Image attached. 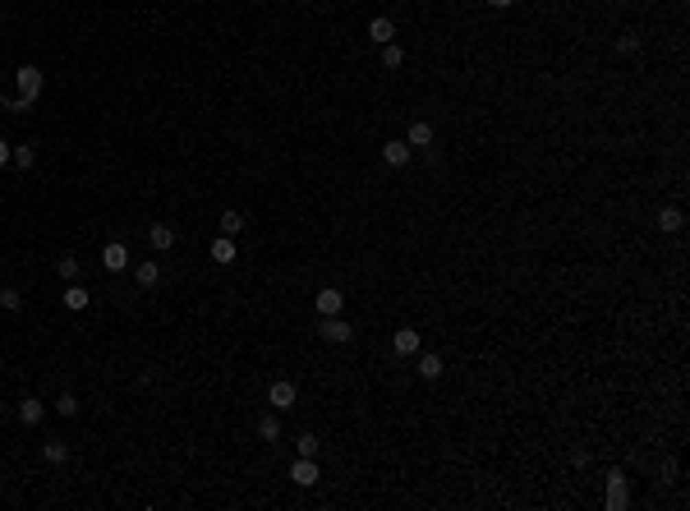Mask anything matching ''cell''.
I'll use <instances>...</instances> for the list:
<instances>
[{"mask_svg": "<svg viewBox=\"0 0 690 511\" xmlns=\"http://www.w3.org/2000/svg\"><path fill=\"white\" fill-rule=\"evenodd\" d=\"M56 415H65V419H74V415H78V401H74V391H65L60 401H56Z\"/></svg>", "mask_w": 690, "mask_h": 511, "instance_id": "cell-24", "label": "cell"}, {"mask_svg": "<svg viewBox=\"0 0 690 511\" xmlns=\"http://www.w3.org/2000/svg\"><path fill=\"white\" fill-rule=\"evenodd\" d=\"M212 258H216L221 267L235 263V245H230V235H216V240H212Z\"/></svg>", "mask_w": 690, "mask_h": 511, "instance_id": "cell-15", "label": "cell"}, {"mask_svg": "<svg viewBox=\"0 0 690 511\" xmlns=\"http://www.w3.org/2000/svg\"><path fill=\"white\" fill-rule=\"evenodd\" d=\"M134 277H138V286H143V291H152L157 281H161V267L148 258V263H138V267H134Z\"/></svg>", "mask_w": 690, "mask_h": 511, "instance_id": "cell-12", "label": "cell"}, {"mask_svg": "<svg viewBox=\"0 0 690 511\" xmlns=\"http://www.w3.org/2000/svg\"><path fill=\"white\" fill-rule=\"evenodd\" d=\"M419 378H428V383H433V378H442V359L424 355V359H419Z\"/></svg>", "mask_w": 690, "mask_h": 511, "instance_id": "cell-18", "label": "cell"}, {"mask_svg": "<svg viewBox=\"0 0 690 511\" xmlns=\"http://www.w3.org/2000/svg\"><path fill=\"white\" fill-rule=\"evenodd\" d=\"M42 415H46L42 401H19V419H23V424H42Z\"/></svg>", "mask_w": 690, "mask_h": 511, "instance_id": "cell-16", "label": "cell"}, {"mask_svg": "<svg viewBox=\"0 0 690 511\" xmlns=\"http://www.w3.org/2000/svg\"><path fill=\"white\" fill-rule=\"evenodd\" d=\"M10 161H14V166H23V170H28V166H32V161H37V152H32V148H28V143H19V148H14V152H10Z\"/></svg>", "mask_w": 690, "mask_h": 511, "instance_id": "cell-23", "label": "cell"}, {"mask_svg": "<svg viewBox=\"0 0 690 511\" xmlns=\"http://www.w3.org/2000/svg\"><path fill=\"white\" fill-rule=\"evenodd\" d=\"M267 401H272L276 410H290V405H295V383H286V378H281V383H272Z\"/></svg>", "mask_w": 690, "mask_h": 511, "instance_id": "cell-8", "label": "cell"}, {"mask_svg": "<svg viewBox=\"0 0 690 511\" xmlns=\"http://www.w3.org/2000/svg\"><path fill=\"white\" fill-rule=\"evenodd\" d=\"M42 456H46V461H51V465L69 461V442H65V438H51V442H46V447H42Z\"/></svg>", "mask_w": 690, "mask_h": 511, "instance_id": "cell-14", "label": "cell"}, {"mask_svg": "<svg viewBox=\"0 0 690 511\" xmlns=\"http://www.w3.org/2000/svg\"><path fill=\"white\" fill-rule=\"evenodd\" d=\"M56 272H60L65 281H78V258H60V263H56Z\"/></svg>", "mask_w": 690, "mask_h": 511, "instance_id": "cell-26", "label": "cell"}, {"mask_svg": "<svg viewBox=\"0 0 690 511\" xmlns=\"http://www.w3.org/2000/svg\"><path fill=\"white\" fill-rule=\"evenodd\" d=\"M88 299H92V295L83 291V286H78V281H69V286H65V295H60V304H65V309H69V313H78V309H88Z\"/></svg>", "mask_w": 690, "mask_h": 511, "instance_id": "cell-5", "label": "cell"}, {"mask_svg": "<svg viewBox=\"0 0 690 511\" xmlns=\"http://www.w3.org/2000/svg\"><path fill=\"white\" fill-rule=\"evenodd\" d=\"M617 51H621V56H630V51H640V37H617Z\"/></svg>", "mask_w": 690, "mask_h": 511, "instance_id": "cell-28", "label": "cell"}, {"mask_svg": "<svg viewBox=\"0 0 690 511\" xmlns=\"http://www.w3.org/2000/svg\"><path fill=\"white\" fill-rule=\"evenodd\" d=\"M10 152H14V148H10V143L0 139V166H5V161H10Z\"/></svg>", "mask_w": 690, "mask_h": 511, "instance_id": "cell-30", "label": "cell"}, {"mask_svg": "<svg viewBox=\"0 0 690 511\" xmlns=\"http://www.w3.org/2000/svg\"><path fill=\"white\" fill-rule=\"evenodd\" d=\"M290 479L299 484V488H313V484H318V465H313V456H299V461L290 465Z\"/></svg>", "mask_w": 690, "mask_h": 511, "instance_id": "cell-4", "label": "cell"}, {"mask_svg": "<svg viewBox=\"0 0 690 511\" xmlns=\"http://www.w3.org/2000/svg\"><path fill=\"white\" fill-rule=\"evenodd\" d=\"M313 304H318V313H322V318H332V313H341V304H345V295L327 286V291H318V299H313Z\"/></svg>", "mask_w": 690, "mask_h": 511, "instance_id": "cell-7", "label": "cell"}, {"mask_svg": "<svg viewBox=\"0 0 690 511\" xmlns=\"http://www.w3.org/2000/svg\"><path fill=\"white\" fill-rule=\"evenodd\" d=\"M391 37H396V23H391V19H373V23H368V42H378V47H387Z\"/></svg>", "mask_w": 690, "mask_h": 511, "instance_id": "cell-9", "label": "cell"}, {"mask_svg": "<svg viewBox=\"0 0 690 511\" xmlns=\"http://www.w3.org/2000/svg\"><path fill=\"white\" fill-rule=\"evenodd\" d=\"M612 479V493H608V507H621L626 502V488H621V475H608Z\"/></svg>", "mask_w": 690, "mask_h": 511, "instance_id": "cell-25", "label": "cell"}, {"mask_svg": "<svg viewBox=\"0 0 690 511\" xmlns=\"http://www.w3.org/2000/svg\"><path fill=\"white\" fill-rule=\"evenodd\" d=\"M102 267H106V272H124V267H129V249H124L120 240H111V245L102 249Z\"/></svg>", "mask_w": 690, "mask_h": 511, "instance_id": "cell-3", "label": "cell"}, {"mask_svg": "<svg viewBox=\"0 0 690 511\" xmlns=\"http://www.w3.org/2000/svg\"><path fill=\"white\" fill-rule=\"evenodd\" d=\"M244 231V217L240 212H221V235H240Z\"/></svg>", "mask_w": 690, "mask_h": 511, "instance_id": "cell-21", "label": "cell"}, {"mask_svg": "<svg viewBox=\"0 0 690 511\" xmlns=\"http://www.w3.org/2000/svg\"><path fill=\"white\" fill-rule=\"evenodd\" d=\"M492 10H506V5H516V0H488Z\"/></svg>", "mask_w": 690, "mask_h": 511, "instance_id": "cell-31", "label": "cell"}, {"mask_svg": "<svg viewBox=\"0 0 690 511\" xmlns=\"http://www.w3.org/2000/svg\"><path fill=\"white\" fill-rule=\"evenodd\" d=\"M148 245H152L157 253H166V249L175 245V231H170V226H161V221H157V226H148Z\"/></svg>", "mask_w": 690, "mask_h": 511, "instance_id": "cell-10", "label": "cell"}, {"mask_svg": "<svg viewBox=\"0 0 690 511\" xmlns=\"http://www.w3.org/2000/svg\"><path fill=\"white\" fill-rule=\"evenodd\" d=\"M382 161H387V166H405V161H410V143H405V139L382 143Z\"/></svg>", "mask_w": 690, "mask_h": 511, "instance_id": "cell-6", "label": "cell"}, {"mask_svg": "<svg viewBox=\"0 0 690 511\" xmlns=\"http://www.w3.org/2000/svg\"><path fill=\"white\" fill-rule=\"evenodd\" d=\"M318 447H322V442H318L313 433H299V438H295V451H299V456H318Z\"/></svg>", "mask_w": 690, "mask_h": 511, "instance_id": "cell-22", "label": "cell"}, {"mask_svg": "<svg viewBox=\"0 0 690 511\" xmlns=\"http://www.w3.org/2000/svg\"><path fill=\"white\" fill-rule=\"evenodd\" d=\"M382 65H387V69H400V65H405V51H400L396 42H387V47H382Z\"/></svg>", "mask_w": 690, "mask_h": 511, "instance_id": "cell-20", "label": "cell"}, {"mask_svg": "<svg viewBox=\"0 0 690 511\" xmlns=\"http://www.w3.org/2000/svg\"><path fill=\"white\" fill-rule=\"evenodd\" d=\"M391 345H396V355H414V350H419V332H410V327H400L396 337H391Z\"/></svg>", "mask_w": 690, "mask_h": 511, "instance_id": "cell-13", "label": "cell"}, {"mask_svg": "<svg viewBox=\"0 0 690 511\" xmlns=\"http://www.w3.org/2000/svg\"><path fill=\"white\" fill-rule=\"evenodd\" d=\"M28 106H32L28 97H10V102H5V111H28Z\"/></svg>", "mask_w": 690, "mask_h": 511, "instance_id": "cell-29", "label": "cell"}, {"mask_svg": "<svg viewBox=\"0 0 690 511\" xmlns=\"http://www.w3.org/2000/svg\"><path fill=\"white\" fill-rule=\"evenodd\" d=\"M318 337H322V341H336V345H345V341L354 337V327L345 323L341 313H332V318H322V323H318Z\"/></svg>", "mask_w": 690, "mask_h": 511, "instance_id": "cell-2", "label": "cell"}, {"mask_svg": "<svg viewBox=\"0 0 690 511\" xmlns=\"http://www.w3.org/2000/svg\"><path fill=\"white\" fill-rule=\"evenodd\" d=\"M405 143H410V148H428V143H433V124L428 120H414L410 134H405Z\"/></svg>", "mask_w": 690, "mask_h": 511, "instance_id": "cell-11", "label": "cell"}, {"mask_svg": "<svg viewBox=\"0 0 690 511\" xmlns=\"http://www.w3.org/2000/svg\"><path fill=\"white\" fill-rule=\"evenodd\" d=\"M658 226H663V231H681V226H686V217H681L676 207H663V212H658Z\"/></svg>", "mask_w": 690, "mask_h": 511, "instance_id": "cell-17", "label": "cell"}, {"mask_svg": "<svg viewBox=\"0 0 690 511\" xmlns=\"http://www.w3.org/2000/svg\"><path fill=\"white\" fill-rule=\"evenodd\" d=\"M14 78H19V97H28V102H37V93H42V69L37 65H19L14 69Z\"/></svg>", "mask_w": 690, "mask_h": 511, "instance_id": "cell-1", "label": "cell"}, {"mask_svg": "<svg viewBox=\"0 0 690 511\" xmlns=\"http://www.w3.org/2000/svg\"><path fill=\"white\" fill-rule=\"evenodd\" d=\"M258 438H262V442H276V438H281V424H276L272 415H262L258 419Z\"/></svg>", "mask_w": 690, "mask_h": 511, "instance_id": "cell-19", "label": "cell"}, {"mask_svg": "<svg viewBox=\"0 0 690 511\" xmlns=\"http://www.w3.org/2000/svg\"><path fill=\"white\" fill-rule=\"evenodd\" d=\"M19 304H23V295H19V291H0V309H10V313H14Z\"/></svg>", "mask_w": 690, "mask_h": 511, "instance_id": "cell-27", "label": "cell"}]
</instances>
